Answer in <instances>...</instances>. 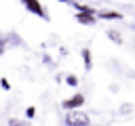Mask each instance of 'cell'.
<instances>
[{
	"mask_svg": "<svg viewBox=\"0 0 135 126\" xmlns=\"http://www.w3.org/2000/svg\"><path fill=\"white\" fill-rule=\"evenodd\" d=\"M63 122H65V124H70V126H84V124H89V122H91V118H89L84 111H78V107H76V109H68V113H65Z\"/></svg>",
	"mask_w": 135,
	"mask_h": 126,
	"instance_id": "cell-1",
	"label": "cell"
},
{
	"mask_svg": "<svg viewBox=\"0 0 135 126\" xmlns=\"http://www.w3.org/2000/svg\"><path fill=\"white\" fill-rule=\"evenodd\" d=\"M23 2V6L30 10V13H34V15H38L40 19H49V15H46V10L42 8V4L38 2V0H21Z\"/></svg>",
	"mask_w": 135,
	"mask_h": 126,
	"instance_id": "cell-2",
	"label": "cell"
},
{
	"mask_svg": "<svg viewBox=\"0 0 135 126\" xmlns=\"http://www.w3.org/2000/svg\"><path fill=\"white\" fill-rule=\"evenodd\" d=\"M61 105H63V109H76V107L80 109V107L84 105V94H80V92H76L74 97H70V99H65V101H63Z\"/></svg>",
	"mask_w": 135,
	"mask_h": 126,
	"instance_id": "cell-3",
	"label": "cell"
},
{
	"mask_svg": "<svg viewBox=\"0 0 135 126\" xmlns=\"http://www.w3.org/2000/svg\"><path fill=\"white\" fill-rule=\"evenodd\" d=\"M95 19H97V17H95V15H91V13H82V10H78V13H76V21H78V23L93 25V23H95Z\"/></svg>",
	"mask_w": 135,
	"mask_h": 126,
	"instance_id": "cell-4",
	"label": "cell"
},
{
	"mask_svg": "<svg viewBox=\"0 0 135 126\" xmlns=\"http://www.w3.org/2000/svg\"><path fill=\"white\" fill-rule=\"evenodd\" d=\"M95 17H99V19H122V15L118 10H95Z\"/></svg>",
	"mask_w": 135,
	"mask_h": 126,
	"instance_id": "cell-5",
	"label": "cell"
},
{
	"mask_svg": "<svg viewBox=\"0 0 135 126\" xmlns=\"http://www.w3.org/2000/svg\"><path fill=\"white\" fill-rule=\"evenodd\" d=\"M82 61H84V69H91V67H93V61H91V50H89V48H82Z\"/></svg>",
	"mask_w": 135,
	"mask_h": 126,
	"instance_id": "cell-6",
	"label": "cell"
},
{
	"mask_svg": "<svg viewBox=\"0 0 135 126\" xmlns=\"http://www.w3.org/2000/svg\"><path fill=\"white\" fill-rule=\"evenodd\" d=\"M74 6H76L78 10H82V13H91V15H95V8H93V6H86V4H78V2H74Z\"/></svg>",
	"mask_w": 135,
	"mask_h": 126,
	"instance_id": "cell-7",
	"label": "cell"
},
{
	"mask_svg": "<svg viewBox=\"0 0 135 126\" xmlns=\"http://www.w3.org/2000/svg\"><path fill=\"white\" fill-rule=\"evenodd\" d=\"M108 38H110V40H114L116 44H120V42H122V36H120V34H116L114 29H110V32H108Z\"/></svg>",
	"mask_w": 135,
	"mask_h": 126,
	"instance_id": "cell-8",
	"label": "cell"
},
{
	"mask_svg": "<svg viewBox=\"0 0 135 126\" xmlns=\"http://www.w3.org/2000/svg\"><path fill=\"white\" fill-rule=\"evenodd\" d=\"M68 84H70V86H76V84H78V78H76V76H68Z\"/></svg>",
	"mask_w": 135,
	"mask_h": 126,
	"instance_id": "cell-9",
	"label": "cell"
},
{
	"mask_svg": "<svg viewBox=\"0 0 135 126\" xmlns=\"http://www.w3.org/2000/svg\"><path fill=\"white\" fill-rule=\"evenodd\" d=\"M25 116H27V118H34V116H36V107H27V109H25Z\"/></svg>",
	"mask_w": 135,
	"mask_h": 126,
	"instance_id": "cell-10",
	"label": "cell"
},
{
	"mask_svg": "<svg viewBox=\"0 0 135 126\" xmlns=\"http://www.w3.org/2000/svg\"><path fill=\"white\" fill-rule=\"evenodd\" d=\"M0 84H2V88H4V90H8V88H11V84H8V80H4V78L0 80Z\"/></svg>",
	"mask_w": 135,
	"mask_h": 126,
	"instance_id": "cell-11",
	"label": "cell"
},
{
	"mask_svg": "<svg viewBox=\"0 0 135 126\" xmlns=\"http://www.w3.org/2000/svg\"><path fill=\"white\" fill-rule=\"evenodd\" d=\"M4 48H6V42H4V38H0V55L4 52Z\"/></svg>",
	"mask_w": 135,
	"mask_h": 126,
	"instance_id": "cell-12",
	"label": "cell"
},
{
	"mask_svg": "<svg viewBox=\"0 0 135 126\" xmlns=\"http://www.w3.org/2000/svg\"><path fill=\"white\" fill-rule=\"evenodd\" d=\"M59 2H70V0H59Z\"/></svg>",
	"mask_w": 135,
	"mask_h": 126,
	"instance_id": "cell-13",
	"label": "cell"
}]
</instances>
